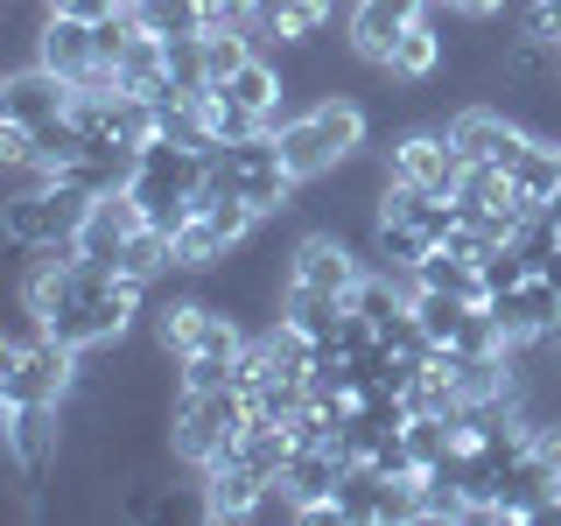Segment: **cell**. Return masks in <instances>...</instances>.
<instances>
[{
	"label": "cell",
	"mask_w": 561,
	"mask_h": 526,
	"mask_svg": "<svg viewBox=\"0 0 561 526\" xmlns=\"http://www.w3.org/2000/svg\"><path fill=\"white\" fill-rule=\"evenodd\" d=\"M540 281H554V288H561V245H554L548 260H540Z\"/></svg>",
	"instance_id": "484cf974"
},
{
	"label": "cell",
	"mask_w": 561,
	"mask_h": 526,
	"mask_svg": "<svg viewBox=\"0 0 561 526\" xmlns=\"http://www.w3.org/2000/svg\"><path fill=\"white\" fill-rule=\"evenodd\" d=\"M513 190L534 210L554 197V190H561V140H526V155L513 162Z\"/></svg>",
	"instance_id": "e0dca14e"
},
{
	"label": "cell",
	"mask_w": 561,
	"mask_h": 526,
	"mask_svg": "<svg viewBox=\"0 0 561 526\" xmlns=\"http://www.w3.org/2000/svg\"><path fill=\"white\" fill-rule=\"evenodd\" d=\"M351 302L344 295H323V288H302V281H288V288H280V316H288L295 330H309L316 344L330 351V338H337V316H344Z\"/></svg>",
	"instance_id": "9a60e30c"
},
{
	"label": "cell",
	"mask_w": 561,
	"mask_h": 526,
	"mask_svg": "<svg viewBox=\"0 0 561 526\" xmlns=\"http://www.w3.org/2000/svg\"><path fill=\"white\" fill-rule=\"evenodd\" d=\"M119 0H49V14H78V22H105Z\"/></svg>",
	"instance_id": "cb8c5ba5"
},
{
	"label": "cell",
	"mask_w": 561,
	"mask_h": 526,
	"mask_svg": "<svg viewBox=\"0 0 561 526\" xmlns=\"http://www.w3.org/2000/svg\"><path fill=\"white\" fill-rule=\"evenodd\" d=\"M526 274H534V267H526L519 245H491V253H484V302H491V295H513Z\"/></svg>",
	"instance_id": "603a6c76"
},
{
	"label": "cell",
	"mask_w": 561,
	"mask_h": 526,
	"mask_svg": "<svg viewBox=\"0 0 561 526\" xmlns=\"http://www.w3.org/2000/svg\"><path fill=\"white\" fill-rule=\"evenodd\" d=\"M260 49H253V35L245 28H232V22H210L204 28V64H210V84H225L239 64H253Z\"/></svg>",
	"instance_id": "44dd1931"
},
{
	"label": "cell",
	"mask_w": 561,
	"mask_h": 526,
	"mask_svg": "<svg viewBox=\"0 0 561 526\" xmlns=\"http://www.w3.org/2000/svg\"><path fill=\"white\" fill-rule=\"evenodd\" d=\"M197 491H204V519L253 526V513H260V499L274 491V478H267V470H253L239 449H225L218 464H204V470H197Z\"/></svg>",
	"instance_id": "52a82bcc"
},
{
	"label": "cell",
	"mask_w": 561,
	"mask_h": 526,
	"mask_svg": "<svg viewBox=\"0 0 561 526\" xmlns=\"http://www.w3.org/2000/svg\"><path fill=\"white\" fill-rule=\"evenodd\" d=\"M253 428V400L245 386H210V393H175L169 408V464L204 470L225 449H239V435Z\"/></svg>",
	"instance_id": "6da1fadb"
},
{
	"label": "cell",
	"mask_w": 561,
	"mask_h": 526,
	"mask_svg": "<svg viewBox=\"0 0 561 526\" xmlns=\"http://www.w3.org/2000/svg\"><path fill=\"white\" fill-rule=\"evenodd\" d=\"M344 449L337 443H302L288 456V470H280V491L295 499V519H309L316 505H330L337 499V484H344Z\"/></svg>",
	"instance_id": "9c48e42d"
},
{
	"label": "cell",
	"mask_w": 561,
	"mask_h": 526,
	"mask_svg": "<svg viewBox=\"0 0 561 526\" xmlns=\"http://www.w3.org/2000/svg\"><path fill=\"white\" fill-rule=\"evenodd\" d=\"M35 64H49L70 84H84L99 70V35H92V22H78V14H49L43 35H35Z\"/></svg>",
	"instance_id": "7c38bea8"
},
{
	"label": "cell",
	"mask_w": 561,
	"mask_h": 526,
	"mask_svg": "<svg viewBox=\"0 0 561 526\" xmlns=\"http://www.w3.org/2000/svg\"><path fill=\"white\" fill-rule=\"evenodd\" d=\"M134 22L148 35H162V43H183V35H204L210 8L204 0H134Z\"/></svg>",
	"instance_id": "ac0fdd59"
},
{
	"label": "cell",
	"mask_w": 561,
	"mask_h": 526,
	"mask_svg": "<svg viewBox=\"0 0 561 526\" xmlns=\"http://www.w3.org/2000/svg\"><path fill=\"white\" fill-rule=\"evenodd\" d=\"M443 127H449V140H456V155H463V162H478V169H505V175H513V162L526 155V140H534L499 99H463V105H456V113L443 119Z\"/></svg>",
	"instance_id": "5b68a950"
},
{
	"label": "cell",
	"mask_w": 561,
	"mask_h": 526,
	"mask_svg": "<svg viewBox=\"0 0 561 526\" xmlns=\"http://www.w3.org/2000/svg\"><path fill=\"white\" fill-rule=\"evenodd\" d=\"M386 155V175L393 183H421V190H443V197H456V183H463V155H456V140L443 119H421V127H400L379 140Z\"/></svg>",
	"instance_id": "277c9868"
},
{
	"label": "cell",
	"mask_w": 561,
	"mask_h": 526,
	"mask_svg": "<svg viewBox=\"0 0 561 526\" xmlns=\"http://www.w3.org/2000/svg\"><path fill=\"white\" fill-rule=\"evenodd\" d=\"M470 309H478V302H463V295H443V288H414V323L428 330L435 344H456V338H463Z\"/></svg>",
	"instance_id": "ffe728a7"
},
{
	"label": "cell",
	"mask_w": 561,
	"mask_h": 526,
	"mask_svg": "<svg viewBox=\"0 0 561 526\" xmlns=\"http://www.w3.org/2000/svg\"><path fill=\"white\" fill-rule=\"evenodd\" d=\"M169 84L175 92H204L210 84V64H204V35H183V43H169Z\"/></svg>",
	"instance_id": "7402d4cb"
},
{
	"label": "cell",
	"mask_w": 561,
	"mask_h": 526,
	"mask_svg": "<svg viewBox=\"0 0 561 526\" xmlns=\"http://www.w3.org/2000/svg\"><path fill=\"white\" fill-rule=\"evenodd\" d=\"M505 8L513 0H456V14H470V22H505Z\"/></svg>",
	"instance_id": "d4e9b609"
},
{
	"label": "cell",
	"mask_w": 561,
	"mask_h": 526,
	"mask_svg": "<svg viewBox=\"0 0 561 526\" xmlns=\"http://www.w3.org/2000/svg\"><path fill=\"white\" fill-rule=\"evenodd\" d=\"M119 8H134V0H119Z\"/></svg>",
	"instance_id": "f1b7e54d"
},
{
	"label": "cell",
	"mask_w": 561,
	"mask_h": 526,
	"mask_svg": "<svg viewBox=\"0 0 561 526\" xmlns=\"http://www.w3.org/2000/svg\"><path fill=\"white\" fill-rule=\"evenodd\" d=\"M169 260H175V267H183L190 281H204V274H218V267H225V260H232V245H225L218 232H210V225H204V218H190V225H183V232H175V239H169Z\"/></svg>",
	"instance_id": "d6986e66"
},
{
	"label": "cell",
	"mask_w": 561,
	"mask_h": 526,
	"mask_svg": "<svg viewBox=\"0 0 561 526\" xmlns=\"http://www.w3.org/2000/svg\"><path fill=\"white\" fill-rule=\"evenodd\" d=\"M534 8H561V0H534Z\"/></svg>",
	"instance_id": "83f0119b"
},
{
	"label": "cell",
	"mask_w": 561,
	"mask_h": 526,
	"mask_svg": "<svg viewBox=\"0 0 561 526\" xmlns=\"http://www.w3.org/2000/svg\"><path fill=\"white\" fill-rule=\"evenodd\" d=\"M428 253H435V239L421 232V225H408V218H379V232L365 239V260H373L379 274H400V281H414Z\"/></svg>",
	"instance_id": "5bb4252c"
},
{
	"label": "cell",
	"mask_w": 561,
	"mask_h": 526,
	"mask_svg": "<svg viewBox=\"0 0 561 526\" xmlns=\"http://www.w3.org/2000/svg\"><path fill=\"white\" fill-rule=\"evenodd\" d=\"M134 232H148V218H140L134 190H113V197H92V218H84V232H78V245H70V253L119 267V253H127Z\"/></svg>",
	"instance_id": "30bf717a"
},
{
	"label": "cell",
	"mask_w": 561,
	"mask_h": 526,
	"mask_svg": "<svg viewBox=\"0 0 561 526\" xmlns=\"http://www.w3.org/2000/svg\"><path fill=\"white\" fill-rule=\"evenodd\" d=\"M70 99H78V84L57 78L49 64H14L8 78H0V119H22V127H49V119H64Z\"/></svg>",
	"instance_id": "ba28073f"
},
{
	"label": "cell",
	"mask_w": 561,
	"mask_h": 526,
	"mask_svg": "<svg viewBox=\"0 0 561 526\" xmlns=\"http://www.w3.org/2000/svg\"><path fill=\"white\" fill-rule=\"evenodd\" d=\"M365 274H373V260H365L358 239L323 232V225H302V239H295V253H288V281L323 288V295H344V302H351Z\"/></svg>",
	"instance_id": "8992f818"
},
{
	"label": "cell",
	"mask_w": 561,
	"mask_h": 526,
	"mask_svg": "<svg viewBox=\"0 0 561 526\" xmlns=\"http://www.w3.org/2000/svg\"><path fill=\"white\" fill-rule=\"evenodd\" d=\"M540 218H548V225H554V232H561V190H554V197H548V204H540Z\"/></svg>",
	"instance_id": "4316f807"
},
{
	"label": "cell",
	"mask_w": 561,
	"mask_h": 526,
	"mask_svg": "<svg viewBox=\"0 0 561 526\" xmlns=\"http://www.w3.org/2000/svg\"><path fill=\"white\" fill-rule=\"evenodd\" d=\"M414 288H443V295H463V302H484V267L463 253H449V245H435L428 260H421Z\"/></svg>",
	"instance_id": "2e32d148"
},
{
	"label": "cell",
	"mask_w": 561,
	"mask_h": 526,
	"mask_svg": "<svg viewBox=\"0 0 561 526\" xmlns=\"http://www.w3.org/2000/svg\"><path fill=\"white\" fill-rule=\"evenodd\" d=\"M443 64H449L443 22H435V14H421V22L393 43V64H386V78H393V84H428V78H443Z\"/></svg>",
	"instance_id": "4fadbf2b"
},
{
	"label": "cell",
	"mask_w": 561,
	"mask_h": 526,
	"mask_svg": "<svg viewBox=\"0 0 561 526\" xmlns=\"http://www.w3.org/2000/svg\"><path fill=\"white\" fill-rule=\"evenodd\" d=\"M78 386H84V351L57 338L0 344V408H64Z\"/></svg>",
	"instance_id": "7a4b0ae2"
},
{
	"label": "cell",
	"mask_w": 561,
	"mask_h": 526,
	"mask_svg": "<svg viewBox=\"0 0 561 526\" xmlns=\"http://www.w3.org/2000/svg\"><path fill=\"white\" fill-rule=\"evenodd\" d=\"M274 148H280V162H288V175H295L302 190H309V183H323V175L344 162V155L330 148V134L316 127L309 105H302V113H280V119H274Z\"/></svg>",
	"instance_id": "8fae6325"
},
{
	"label": "cell",
	"mask_w": 561,
	"mask_h": 526,
	"mask_svg": "<svg viewBox=\"0 0 561 526\" xmlns=\"http://www.w3.org/2000/svg\"><path fill=\"white\" fill-rule=\"evenodd\" d=\"M84 218H92V197L70 190V183H49L35 197H0V232H8V245H35V253H70Z\"/></svg>",
	"instance_id": "3957f363"
}]
</instances>
